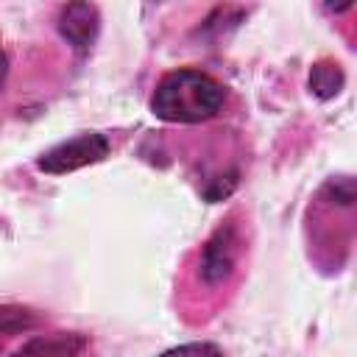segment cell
<instances>
[{
	"label": "cell",
	"instance_id": "cell-9",
	"mask_svg": "<svg viewBox=\"0 0 357 357\" xmlns=\"http://www.w3.org/2000/svg\"><path fill=\"white\" fill-rule=\"evenodd\" d=\"M170 351H212V354H218L220 349L218 346H212V343H178V346H173Z\"/></svg>",
	"mask_w": 357,
	"mask_h": 357
},
{
	"label": "cell",
	"instance_id": "cell-6",
	"mask_svg": "<svg viewBox=\"0 0 357 357\" xmlns=\"http://www.w3.org/2000/svg\"><path fill=\"white\" fill-rule=\"evenodd\" d=\"M343 81H346V75H343L340 64H335V61H318V64L310 70V89H312L321 100L335 98V95L343 89Z\"/></svg>",
	"mask_w": 357,
	"mask_h": 357
},
{
	"label": "cell",
	"instance_id": "cell-1",
	"mask_svg": "<svg viewBox=\"0 0 357 357\" xmlns=\"http://www.w3.org/2000/svg\"><path fill=\"white\" fill-rule=\"evenodd\" d=\"M226 100V89L220 81L201 70H173L167 73L153 95L151 112L167 123H204L220 112Z\"/></svg>",
	"mask_w": 357,
	"mask_h": 357
},
{
	"label": "cell",
	"instance_id": "cell-3",
	"mask_svg": "<svg viewBox=\"0 0 357 357\" xmlns=\"http://www.w3.org/2000/svg\"><path fill=\"white\" fill-rule=\"evenodd\" d=\"M237 254H240V237H237V229L234 223H226L220 226L204 245L201 251V279L206 284H218L223 282L234 265H237Z\"/></svg>",
	"mask_w": 357,
	"mask_h": 357
},
{
	"label": "cell",
	"instance_id": "cell-10",
	"mask_svg": "<svg viewBox=\"0 0 357 357\" xmlns=\"http://www.w3.org/2000/svg\"><path fill=\"white\" fill-rule=\"evenodd\" d=\"M324 6H326V11H332V14H343V11H349V8L354 6V0H324Z\"/></svg>",
	"mask_w": 357,
	"mask_h": 357
},
{
	"label": "cell",
	"instance_id": "cell-8",
	"mask_svg": "<svg viewBox=\"0 0 357 357\" xmlns=\"http://www.w3.org/2000/svg\"><path fill=\"white\" fill-rule=\"evenodd\" d=\"M324 192H332L335 204H340V206H351V204H354V181H351L349 176L332 178V181L324 187Z\"/></svg>",
	"mask_w": 357,
	"mask_h": 357
},
{
	"label": "cell",
	"instance_id": "cell-2",
	"mask_svg": "<svg viewBox=\"0 0 357 357\" xmlns=\"http://www.w3.org/2000/svg\"><path fill=\"white\" fill-rule=\"evenodd\" d=\"M106 153H109V139L98 131H86L45 151L36 159V167L50 176H64V173H73V170H81L86 165L106 159Z\"/></svg>",
	"mask_w": 357,
	"mask_h": 357
},
{
	"label": "cell",
	"instance_id": "cell-11",
	"mask_svg": "<svg viewBox=\"0 0 357 357\" xmlns=\"http://www.w3.org/2000/svg\"><path fill=\"white\" fill-rule=\"evenodd\" d=\"M6 75H8V59H6V50L0 47V89L6 84Z\"/></svg>",
	"mask_w": 357,
	"mask_h": 357
},
{
	"label": "cell",
	"instance_id": "cell-5",
	"mask_svg": "<svg viewBox=\"0 0 357 357\" xmlns=\"http://www.w3.org/2000/svg\"><path fill=\"white\" fill-rule=\"evenodd\" d=\"M86 349V340L81 335H50V337H33L20 346V354H81Z\"/></svg>",
	"mask_w": 357,
	"mask_h": 357
},
{
	"label": "cell",
	"instance_id": "cell-7",
	"mask_svg": "<svg viewBox=\"0 0 357 357\" xmlns=\"http://www.w3.org/2000/svg\"><path fill=\"white\" fill-rule=\"evenodd\" d=\"M36 326V315L25 307H11V304H3L0 307V349L6 343V337L11 335H22L28 329Z\"/></svg>",
	"mask_w": 357,
	"mask_h": 357
},
{
	"label": "cell",
	"instance_id": "cell-4",
	"mask_svg": "<svg viewBox=\"0 0 357 357\" xmlns=\"http://www.w3.org/2000/svg\"><path fill=\"white\" fill-rule=\"evenodd\" d=\"M98 28H100V14H98L95 3H89V0H67V6L59 14V31L78 53L92 47V42L98 36Z\"/></svg>",
	"mask_w": 357,
	"mask_h": 357
}]
</instances>
